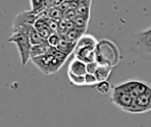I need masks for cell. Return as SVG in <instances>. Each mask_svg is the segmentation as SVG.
Wrapping results in <instances>:
<instances>
[{"label":"cell","mask_w":151,"mask_h":127,"mask_svg":"<svg viewBox=\"0 0 151 127\" xmlns=\"http://www.w3.org/2000/svg\"><path fill=\"white\" fill-rule=\"evenodd\" d=\"M68 57V55L60 52L57 48L51 47V49L46 54L32 58L31 61L42 73L49 75L59 71L65 63Z\"/></svg>","instance_id":"1"},{"label":"cell","mask_w":151,"mask_h":127,"mask_svg":"<svg viewBox=\"0 0 151 127\" xmlns=\"http://www.w3.org/2000/svg\"><path fill=\"white\" fill-rule=\"evenodd\" d=\"M122 60V54L119 47L111 40L101 39L96 45V59L99 65H107L115 67Z\"/></svg>","instance_id":"2"},{"label":"cell","mask_w":151,"mask_h":127,"mask_svg":"<svg viewBox=\"0 0 151 127\" xmlns=\"http://www.w3.org/2000/svg\"><path fill=\"white\" fill-rule=\"evenodd\" d=\"M7 41L17 46L22 65L26 66L28 62L31 60V49H32L33 46L32 43H31L29 34L24 32L12 33V37L8 38Z\"/></svg>","instance_id":"3"},{"label":"cell","mask_w":151,"mask_h":127,"mask_svg":"<svg viewBox=\"0 0 151 127\" xmlns=\"http://www.w3.org/2000/svg\"><path fill=\"white\" fill-rule=\"evenodd\" d=\"M135 99L136 98L134 96L127 93L126 91L119 88L117 84L113 86L111 90V95H110L111 103L123 112L130 113V111L132 110L133 106H134Z\"/></svg>","instance_id":"4"},{"label":"cell","mask_w":151,"mask_h":127,"mask_svg":"<svg viewBox=\"0 0 151 127\" xmlns=\"http://www.w3.org/2000/svg\"><path fill=\"white\" fill-rule=\"evenodd\" d=\"M39 15L35 14L31 10L23 11L15 16L12 24V33H29L31 29L34 26V24L36 21Z\"/></svg>","instance_id":"5"},{"label":"cell","mask_w":151,"mask_h":127,"mask_svg":"<svg viewBox=\"0 0 151 127\" xmlns=\"http://www.w3.org/2000/svg\"><path fill=\"white\" fill-rule=\"evenodd\" d=\"M151 111V86L146 92L139 95L135 99V103L130 114H144Z\"/></svg>","instance_id":"6"},{"label":"cell","mask_w":151,"mask_h":127,"mask_svg":"<svg viewBox=\"0 0 151 127\" xmlns=\"http://www.w3.org/2000/svg\"><path fill=\"white\" fill-rule=\"evenodd\" d=\"M117 86L121 88H123L124 91H126L127 93H131V95H133L136 98L139 95L146 92L151 84L147 83L144 81H140V79H130V81L121 82Z\"/></svg>","instance_id":"7"},{"label":"cell","mask_w":151,"mask_h":127,"mask_svg":"<svg viewBox=\"0 0 151 127\" xmlns=\"http://www.w3.org/2000/svg\"><path fill=\"white\" fill-rule=\"evenodd\" d=\"M74 58L85 62L86 64L94 62L95 59H96V47H82V48H76Z\"/></svg>","instance_id":"8"},{"label":"cell","mask_w":151,"mask_h":127,"mask_svg":"<svg viewBox=\"0 0 151 127\" xmlns=\"http://www.w3.org/2000/svg\"><path fill=\"white\" fill-rule=\"evenodd\" d=\"M137 42L142 50L151 54V28L141 31L137 36Z\"/></svg>","instance_id":"9"},{"label":"cell","mask_w":151,"mask_h":127,"mask_svg":"<svg viewBox=\"0 0 151 127\" xmlns=\"http://www.w3.org/2000/svg\"><path fill=\"white\" fill-rule=\"evenodd\" d=\"M34 28L36 29V31L41 35V37L43 38L44 40H47L49 38V36L52 34V31L48 26L47 21H46V19L43 14H40L38 16V19H36L34 24Z\"/></svg>","instance_id":"10"},{"label":"cell","mask_w":151,"mask_h":127,"mask_svg":"<svg viewBox=\"0 0 151 127\" xmlns=\"http://www.w3.org/2000/svg\"><path fill=\"white\" fill-rule=\"evenodd\" d=\"M68 72L73 73L75 75H79V76H85L88 73L87 70V64L85 62L81 61L79 59H74L70 62L68 68Z\"/></svg>","instance_id":"11"},{"label":"cell","mask_w":151,"mask_h":127,"mask_svg":"<svg viewBox=\"0 0 151 127\" xmlns=\"http://www.w3.org/2000/svg\"><path fill=\"white\" fill-rule=\"evenodd\" d=\"M30 5L31 11L37 15H40L54 4H53V0H30Z\"/></svg>","instance_id":"12"},{"label":"cell","mask_w":151,"mask_h":127,"mask_svg":"<svg viewBox=\"0 0 151 127\" xmlns=\"http://www.w3.org/2000/svg\"><path fill=\"white\" fill-rule=\"evenodd\" d=\"M97 39L94 36L90 34H83L81 36V38L79 39V41L77 42V46L76 48H82V47H96Z\"/></svg>","instance_id":"13"},{"label":"cell","mask_w":151,"mask_h":127,"mask_svg":"<svg viewBox=\"0 0 151 127\" xmlns=\"http://www.w3.org/2000/svg\"><path fill=\"white\" fill-rule=\"evenodd\" d=\"M50 49L51 46L47 43V41L43 42L41 44H38V45H33L32 49H31V59L46 54Z\"/></svg>","instance_id":"14"},{"label":"cell","mask_w":151,"mask_h":127,"mask_svg":"<svg viewBox=\"0 0 151 127\" xmlns=\"http://www.w3.org/2000/svg\"><path fill=\"white\" fill-rule=\"evenodd\" d=\"M76 46H77V43H74V42H70V41H68V40L61 38L60 42H59L58 46H57L56 48L58 49L60 52H63L65 55L70 56V55L72 54L73 52H75Z\"/></svg>","instance_id":"15"},{"label":"cell","mask_w":151,"mask_h":127,"mask_svg":"<svg viewBox=\"0 0 151 127\" xmlns=\"http://www.w3.org/2000/svg\"><path fill=\"white\" fill-rule=\"evenodd\" d=\"M112 67L107 65H99L97 67L96 71H95V76L98 79V81H108L110 74H111Z\"/></svg>","instance_id":"16"},{"label":"cell","mask_w":151,"mask_h":127,"mask_svg":"<svg viewBox=\"0 0 151 127\" xmlns=\"http://www.w3.org/2000/svg\"><path fill=\"white\" fill-rule=\"evenodd\" d=\"M43 14L51 19H54V21H58V23L63 19V10L59 7H57V6H51V7L48 8L45 12H43Z\"/></svg>","instance_id":"17"},{"label":"cell","mask_w":151,"mask_h":127,"mask_svg":"<svg viewBox=\"0 0 151 127\" xmlns=\"http://www.w3.org/2000/svg\"><path fill=\"white\" fill-rule=\"evenodd\" d=\"M90 17L81 16V15H76V17L73 19V23L75 24V28L78 30H81L83 32H86L88 26V21Z\"/></svg>","instance_id":"18"},{"label":"cell","mask_w":151,"mask_h":127,"mask_svg":"<svg viewBox=\"0 0 151 127\" xmlns=\"http://www.w3.org/2000/svg\"><path fill=\"white\" fill-rule=\"evenodd\" d=\"M28 34H29V37H30L32 45H38V44H41V43H43V42L46 41V40H44L43 38L41 37V35L37 32L36 29H35L34 26L31 29L30 32H29Z\"/></svg>","instance_id":"19"},{"label":"cell","mask_w":151,"mask_h":127,"mask_svg":"<svg viewBox=\"0 0 151 127\" xmlns=\"http://www.w3.org/2000/svg\"><path fill=\"white\" fill-rule=\"evenodd\" d=\"M68 78L70 83L74 84V86H86L85 76H79V75H75V74H73V73L68 72Z\"/></svg>","instance_id":"20"},{"label":"cell","mask_w":151,"mask_h":127,"mask_svg":"<svg viewBox=\"0 0 151 127\" xmlns=\"http://www.w3.org/2000/svg\"><path fill=\"white\" fill-rule=\"evenodd\" d=\"M96 90L98 93H102V95H107L111 92V86L107 81H99L98 83L96 84Z\"/></svg>","instance_id":"21"},{"label":"cell","mask_w":151,"mask_h":127,"mask_svg":"<svg viewBox=\"0 0 151 127\" xmlns=\"http://www.w3.org/2000/svg\"><path fill=\"white\" fill-rule=\"evenodd\" d=\"M61 40V36L59 33H52L49 38H48L46 41H47V43L49 44L51 47H54V48H56L57 46H58L59 42H60Z\"/></svg>","instance_id":"22"},{"label":"cell","mask_w":151,"mask_h":127,"mask_svg":"<svg viewBox=\"0 0 151 127\" xmlns=\"http://www.w3.org/2000/svg\"><path fill=\"white\" fill-rule=\"evenodd\" d=\"M85 82H86V86H96V84L99 81L96 78L94 73H87L85 75Z\"/></svg>","instance_id":"23"},{"label":"cell","mask_w":151,"mask_h":127,"mask_svg":"<svg viewBox=\"0 0 151 127\" xmlns=\"http://www.w3.org/2000/svg\"><path fill=\"white\" fill-rule=\"evenodd\" d=\"M99 66V64L97 63L96 61L94 62H91V63H88L87 64V70H88V73H95L96 71L97 67Z\"/></svg>","instance_id":"24"}]
</instances>
